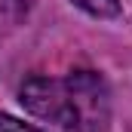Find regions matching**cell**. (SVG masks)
I'll list each match as a JSON object with an SVG mask.
<instances>
[{"instance_id":"cell-1","label":"cell","mask_w":132,"mask_h":132,"mask_svg":"<svg viewBox=\"0 0 132 132\" xmlns=\"http://www.w3.org/2000/svg\"><path fill=\"white\" fill-rule=\"evenodd\" d=\"M22 104L46 123L68 132L111 129V89L95 71L68 77H31L22 86Z\"/></svg>"},{"instance_id":"cell-2","label":"cell","mask_w":132,"mask_h":132,"mask_svg":"<svg viewBox=\"0 0 132 132\" xmlns=\"http://www.w3.org/2000/svg\"><path fill=\"white\" fill-rule=\"evenodd\" d=\"M31 6H34V0H0V43L25 22Z\"/></svg>"},{"instance_id":"cell-3","label":"cell","mask_w":132,"mask_h":132,"mask_svg":"<svg viewBox=\"0 0 132 132\" xmlns=\"http://www.w3.org/2000/svg\"><path fill=\"white\" fill-rule=\"evenodd\" d=\"M71 3L95 19H117L120 15V0H71Z\"/></svg>"},{"instance_id":"cell-4","label":"cell","mask_w":132,"mask_h":132,"mask_svg":"<svg viewBox=\"0 0 132 132\" xmlns=\"http://www.w3.org/2000/svg\"><path fill=\"white\" fill-rule=\"evenodd\" d=\"M0 132H40V129H34V126L9 117V114H0Z\"/></svg>"}]
</instances>
